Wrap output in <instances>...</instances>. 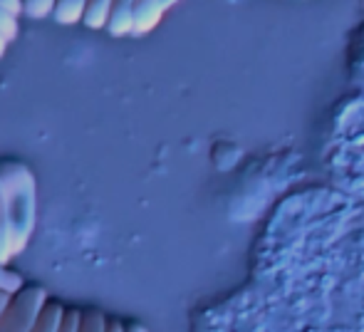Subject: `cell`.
<instances>
[{
	"label": "cell",
	"instance_id": "3957f363",
	"mask_svg": "<svg viewBox=\"0 0 364 332\" xmlns=\"http://www.w3.org/2000/svg\"><path fill=\"white\" fill-rule=\"evenodd\" d=\"M166 10V0H134V28H132V35L151 33L161 23Z\"/></svg>",
	"mask_w": 364,
	"mask_h": 332
},
{
	"label": "cell",
	"instance_id": "5bb4252c",
	"mask_svg": "<svg viewBox=\"0 0 364 332\" xmlns=\"http://www.w3.org/2000/svg\"><path fill=\"white\" fill-rule=\"evenodd\" d=\"M0 8L8 10V13H13L15 18H18V15L23 13V0H0Z\"/></svg>",
	"mask_w": 364,
	"mask_h": 332
},
{
	"label": "cell",
	"instance_id": "9a60e30c",
	"mask_svg": "<svg viewBox=\"0 0 364 332\" xmlns=\"http://www.w3.org/2000/svg\"><path fill=\"white\" fill-rule=\"evenodd\" d=\"M107 332H127V325H122L119 320H109V325H107Z\"/></svg>",
	"mask_w": 364,
	"mask_h": 332
},
{
	"label": "cell",
	"instance_id": "e0dca14e",
	"mask_svg": "<svg viewBox=\"0 0 364 332\" xmlns=\"http://www.w3.org/2000/svg\"><path fill=\"white\" fill-rule=\"evenodd\" d=\"M127 332H149L146 328H144V325H127Z\"/></svg>",
	"mask_w": 364,
	"mask_h": 332
},
{
	"label": "cell",
	"instance_id": "ac0fdd59",
	"mask_svg": "<svg viewBox=\"0 0 364 332\" xmlns=\"http://www.w3.org/2000/svg\"><path fill=\"white\" fill-rule=\"evenodd\" d=\"M5 48H8V40H5L3 35H0V58L5 55Z\"/></svg>",
	"mask_w": 364,
	"mask_h": 332
},
{
	"label": "cell",
	"instance_id": "8fae6325",
	"mask_svg": "<svg viewBox=\"0 0 364 332\" xmlns=\"http://www.w3.org/2000/svg\"><path fill=\"white\" fill-rule=\"evenodd\" d=\"M107 325H109V320H107L105 313H100V310H87V313L82 315L80 332H107Z\"/></svg>",
	"mask_w": 364,
	"mask_h": 332
},
{
	"label": "cell",
	"instance_id": "4fadbf2b",
	"mask_svg": "<svg viewBox=\"0 0 364 332\" xmlns=\"http://www.w3.org/2000/svg\"><path fill=\"white\" fill-rule=\"evenodd\" d=\"M82 315L80 310H65V318H63V325H60L58 332H80L82 330Z\"/></svg>",
	"mask_w": 364,
	"mask_h": 332
},
{
	"label": "cell",
	"instance_id": "7a4b0ae2",
	"mask_svg": "<svg viewBox=\"0 0 364 332\" xmlns=\"http://www.w3.org/2000/svg\"><path fill=\"white\" fill-rule=\"evenodd\" d=\"M48 303V290L40 285H25L10 298V305L0 318V332H33Z\"/></svg>",
	"mask_w": 364,
	"mask_h": 332
},
{
	"label": "cell",
	"instance_id": "ba28073f",
	"mask_svg": "<svg viewBox=\"0 0 364 332\" xmlns=\"http://www.w3.org/2000/svg\"><path fill=\"white\" fill-rule=\"evenodd\" d=\"M65 310H68V308H63L60 303H48L33 332H58L60 325H63Z\"/></svg>",
	"mask_w": 364,
	"mask_h": 332
},
{
	"label": "cell",
	"instance_id": "8992f818",
	"mask_svg": "<svg viewBox=\"0 0 364 332\" xmlns=\"http://www.w3.org/2000/svg\"><path fill=\"white\" fill-rule=\"evenodd\" d=\"M109 13H112V0H87L82 23H85V28L102 30L109 23Z\"/></svg>",
	"mask_w": 364,
	"mask_h": 332
},
{
	"label": "cell",
	"instance_id": "277c9868",
	"mask_svg": "<svg viewBox=\"0 0 364 332\" xmlns=\"http://www.w3.org/2000/svg\"><path fill=\"white\" fill-rule=\"evenodd\" d=\"M132 28H134V0H112L107 33L122 38V35H132Z\"/></svg>",
	"mask_w": 364,
	"mask_h": 332
},
{
	"label": "cell",
	"instance_id": "7c38bea8",
	"mask_svg": "<svg viewBox=\"0 0 364 332\" xmlns=\"http://www.w3.org/2000/svg\"><path fill=\"white\" fill-rule=\"evenodd\" d=\"M0 35H3L8 43H13V40L18 38V18L3 8H0Z\"/></svg>",
	"mask_w": 364,
	"mask_h": 332
},
{
	"label": "cell",
	"instance_id": "30bf717a",
	"mask_svg": "<svg viewBox=\"0 0 364 332\" xmlns=\"http://www.w3.org/2000/svg\"><path fill=\"white\" fill-rule=\"evenodd\" d=\"M55 3L58 0H23V13L28 18H48L55 13Z\"/></svg>",
	"mask_w": 364,
	"mask_h": 332
},
{
	"label": "cell",
	"instance_id": "2e32d148",
	"mask_svg": "<svg viewBox=\"0 0 364 332\" xmlns=\"http://www.w3.org/2000/svg\"><path fill=\"white\" fill-rule=\"evenodd\" d=\"M10 298H13V295H8V293H3V290H0V318H3L5 308L10 305Z\"/></svg>",
	"mask_w": 364,
	"mask_h": 332
},
{
	"label": "cell",
	"instance_id": "6da1fadb",
	"mask_svg": "<svg viewBox=\"0 0 364 332\" xmlns=\"http://www.w3.org/2000/svg\"><path fill=\"white\" fill-rule=\"evenodd\" d=\"M0 178L8 198L13 255H20L28 248L38 221V181L33 171L20 161H0Z\"/></svg>",
	"mask_w": 364,
	"mask_h": 332
},
{
	"label": "cell",
	"instance_id": "9c48e42d",
	"mask_svg": "<svg viewBox=\"0 0 364 332\" xmlns=\"http://www.w3.org/2000/svg\"><path fill=\"white\" fill-rule=\"evenodd\" d=\"M23 288H25L23 278H20L15 270H10L8 265L0 263V290H3V293H8V295H15V293H20Z\"/></svg>",
	"mask_w": 364,
	"mask_h": 332
},
{
	"label": "cell",
	"instance_id": "5b68a950",
	"mask_svg": "<svg viewBox=\"0 0 364 332\" xmlns=\"http://www.w3.org/2000/svg\"><path fill=\"white\" fill-rule=\"evenodd\" d=\"M13 231H10V213H8V198H5L3 178H0V263L10 265L13 260Z\"/></svg>",
	"mask_w": 364,
	"mask_h": 332
},
{
	"label": "cell",
	"instance_id": "52a82bcc",
	"mask_svg": "<svg viewBox=\"0 0 364 332\" xmlns=\"http://www.w3.org/2000/svg\"><path fill=\"white\" fill-rule=\"evenodd\" d=\"M85 8H87V0H58L53 18L63 25H77L85 18Z\"/></svg>",
	"mask_w": 364,
	"mask_h": 332
}]
</instances>
